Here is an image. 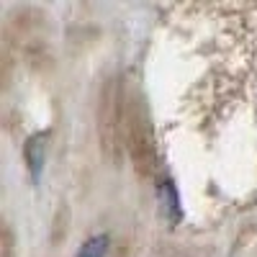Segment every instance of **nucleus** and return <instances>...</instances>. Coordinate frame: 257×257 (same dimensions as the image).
I'll return each mask as SVG.
<instances>
[{
  "mask_svg": "<svg viewBox=\"0 0 257 257\" xmlns=\"http://www.w3.org/2000/svg\"><path fill=\"white\" fill-rule=\"evenodd\" d=\"M100 147L108 152L111 160H116V149L121 147V139H123V116L126 111L121 108V90L116 82H108L105 88L100 90Z\"/></svg>",
  "mask_w": 257,
  "mask_h": 257,
  "instance_id": "obj_2",
  "label": "nucleus"
},
{
  "mask_svg": "<svg viewBox=\"0 0 257 257\" xmlns=\"http://www.w3.org/2000/svg\"><path fill=\"white\" fill-rule=\"evenodd\" d=\"M123 126H126V144L132 160L137 165V170L142 175H152L157 170V149H155V139H152V128L147 123V113L142 108L139 95L132 98L123 116Z\"/></svg>",
  "mask_w": 257,
  "mask_h": 257,
  "instance_id": "obj_1",
  "label": "nucleus"
},
{
  "mask_svg": "<svg viewBox=\"0 0 257 257\" xmlns=\"http://www.w3.org/2000/svg\"><path fill=\"white\" fill-rule=\"evenodd\" d=\"M162 198H165V208L170 211V221H178L180 219V201H178V190L173 183H162Z\"/></svg>",
  "mask_w": 257,
  "mask_h": 257,
  "instance_id": "obj_5",
  "label": "nucleus"
},
{
  "mask_svg": "<svg viewBox=\"0 0 257 257\" xmlns=\"http://www.w3.org/2000/svg\"><path fill=\"white\" fill-rule=\"evenodd\" d=\"M47 134H34L29 137L26 147H24V157H26V167H29V175L34 183H39L41 178V170H44V144Z\"/></svg>",
  "mask_w": 257,
  "mask_h": 257,
  "instance_id": "obj_3",
  "label": "nucleus"
},
{
  "mask_svg": "<svg viewBox=\"0 0 257 257\" xmlns=\"http://www.w3.org/2000/svg\"><path fill=\"white\" fill-rule=\"evenodd\" d=\"M108 244H111L108 234H95V237H90L77 249L75 257H105V254H108Z\"/></svg>",
  "mask_w": 257,
  "mask_h": 257,
  "instance_id": "obj_4",
  "label": "nucleus"
}]
</instances>
